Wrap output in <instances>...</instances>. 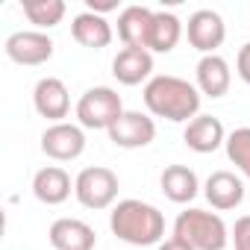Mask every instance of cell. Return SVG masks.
I'll return each mask as SVG.
<instances>
[{
    "instance_id": "obj_17",
    "label": "cell",
    "mask_w": 250,
    "mask_h": 250,
    "mask_svg": "<svg viewBox=\"0 0 250 250\" xmlns=\"http://www.w3.org/2000/svg\"><path fill=\"white\" fill-rule=\"evenodd\" d=\"M150 24H153V9H147V6H127L118 15V39L124 42V47L147 50Z\"/></svg>"
},
{
    "instance_id": "obj_12",
    "label": "cell",
    "mask_w": 250,
    "mask_h": 250,
    "mask_svg": "<svg viewBox=\"0 0 250 250\" xmlns=\"http://www.w3.org/2000/svg\"><path fill=\"white\" fill-rule=\"evenodd\" d=\"M203 194H206L212 209L229 212V209H238L244 203V183L232 171H212L206 186H203Z\"/></svg>"
},
{
    "instance_id": "obj_24",
    "label": "cell",
    "mask_w": 250,
    "mask_h": 250,
    "mask_svg": "<svg viewBox=\"0 0 250 250\" xmlns=\"http://www.w3.org/2000/svg\"><path fill=\"white\" fill-rule=\"evenodd\" d=\"M235 71H238L241 83H247V85H250V42L238 50V56H235Z\"/></svg>"
},
{
    "instance_id": "obj_23",
    "label": "cell",
    "mask_w": 250,
    "mask_h": 250,
    "mask_svg": "<svg viewBox=\"0 0 250 250\" xmlns=\"http://www.w3.org/2000/svg\"><path fill=\"white\" fill-rule=\"evenodd\" d=\"M229 241L235 250H250V215H241L229 229Z\"/></svg>"
},
{
    "instance_id": "obj_16",
    "label": "cell",
    "mask_w": 250,
    "mask_h": 250,
    "mask_svg": "<svg viewBox=\"0 0 250 250\" xmlns=\"http://www.w3.org/2000/svg\"><path fill=\"white\" fill-rule=\"evenodd\" d=\"M71 188H74V183H71L68 171L59 168V165H47V168L36 171V177H33V194H36V200L44 203V206H59V203H65V200L71 197Z\"/></svg>"
},
{
    "instance_id": "obj_15",
    "label": "cell",
    "mask_w": 250,
    "mask_h": 250,
    "mask_svg": "<svg viewBox=\"0 0 250 250\" xmlns=\"http://www.w3.org/2000/svg\"><path fill=\"white\" fill-rule=\"evenodd\" d=\"M194 77H197V91L206 94V97H224L229 91V83H232V71H229V62L218 53L212 56H203L194 68Z\"/></svg>"
},
{
    "instance_id": "obj_25",
    "label": "cell",
    "mask_w": 250,
    "mask_h": 250,
    "mask_svg": "<svg viewBox=\"0 0 250 250\" xmlns=\"http://www.w3.org/2000/svg\"><path fill=\"white\" fill-rule=\"evenodd\" d=\"M85 9L94 12V15H106V12H115L118 3L115 0H85Z\"/></svg>"
},
{
    "instance_id": "obj_14",
    "label": "cell",
    "mask_w": 250,
    "mask_h": 250,
    "mask_svg": "<svg viewBox=\"0 0 250 250\" xmlns=\"http://www.w3.org/2000/svg\"><path fill=\"white\" fill-rule=\"evenodd\" d=\"M47 238H50V244L56 250H94V244H97L94 229L80 218L53 221L50 229H47Z\"/></svg>"
},
{
    "instance_id": "obj_13",
    "label": "cell",
    "mask_w": 250,
    "mask_h": 250,
    "mask_svg": "<svg viewBox=\"0 0 250 250\" xmlns=\"http://www.w3.org/2000/svg\"><path fill=\"white\" fill-rule=\"evenodd\" d=\"M112 74L121 85H139V83H150L153 77V53L142 50V47H124L118 50V56L112 59Z\"/></svg>"
},
{
    "instance_id": "obj_9",
    "label": "cell",
    "mask_w": 250,
    "mask_h": 250,
    "mask_svg": "<svg viewBox=\"0 0 250 250\" xmlns=\"http://www.w3.org/2000/svg\"><path fill=\"white\" fill-rule=\"evenodd\" d=\"M186 36L194 50H200L203 56H212L227 39V24L215 9H197L186 24Z\"/></svg>"
},
{
    "instance_id": "obj_3",
    "label": "cell",
    "mask_w": 250,
    "mask_h": 250,
    "mask_svg": "<svg viewBox=\"0 0 250 250\" xmlns=\"http://www.w3.org/2000/svg\"><path fill=\"white\" fill-rule=\"evenodd\" d=\"M174 238L186 241L194 250H224L229 244V227L218 212L186 209L174 221Z\"/></svg>"
},
{
    "instance_id": "obj_22",
    "label": "cell",
    "mask_w": 250,
    "mask_h": 250,
    "mask_svg": "<svg viewBox=\"0 0 250 250\" xmlns=\"http://www.w3.org/2000/svg\"><path fill=\"white\" fill-rule=\"evenodd\" d=\"M227 159L250 180V127H238L227 136Z\"/></svg>"
},
{
    "instance_id": "obj_8",
    "label": "cell",
    "mask_w": 250,
    "mask_h": 250,
    "mask_svg": "<svg viewBox=\"0 0 250 250\" xmlns=\"http://www.w3.org/2000/svg\"><path fill=\"white\" fill-rule=\"evenodd\" d=\"M156 139V124L145 112H124L112 127H109V142L124 150H139L147 147Z\"/></svg>"
},
{
    "instance_id": "obj_26",
    "label": "cell",
    "mask_w": 250,
    "mask_h": 250,
    "mask_svg": "<svg viewBox=\"0 0 250 250\" xmlns=\"http://www.w3.org/2000/svg\"><path fill=\"white\" fill-rule=\"evenodd\" d=\"M156 250H194V247H188V244L180 241V238H168V241H162Z\"/></svg>"
},
{
    "instance_id": "obj_11",
    "label": "cell",
    "mask_w": 250,
    "mask_h": 250,
    "mask_svg": "<svg viewBox=\"0 0 250 250\" xmlns=\"http://www.w3.org/2000/svg\"><path fill=\"white\" fill-rule=\"evenodd\" d=\"M183 142L194 153H215L221 145H227V130H224L221 118H215V115H197L194 121L186 124Z\"/></svg>"
},
{
    "instance_id": "obj_4",
    "label": "cell",
    "mask_w": 250,
    "mask_h": 250,
    "mask_svg": "<svg viewBox=\"0 0 250 250\" xmlns=\"http://www.w3.org/2000/svg\"><path fill=\"white\" fill-rule=\"evenodd\" d=\"M77 124L83 130H106L127 112L121 103V94L109 85H94L77 100Z\"/></svg>"
},
{
    "instance_id": "obj_5",
    "label": "cell",
    "mask_w": 250,
    "mask_h": 250,
    "mask_svg": "<svg viewBox=\"0 0 250 250\" xmlns=\"http://www.w3.org/2000/svg\"><path fill=\"white\" fill-rule=\"evenodd\" d=\"M74 194H77L80 206H85V209H94V212L109 209L118 200V174L103 165L83 168L74 180Z\"/></svg>"
},
{
    "instance_id": "obj_1",
    "label": "cell",
    "mask_w": 250,
    "mask_h": 250,
    "mask_svg": "<svg viewBox=\"0 0 250 250\" xmlns=\"http://www.w3.org/2000/svg\"><path fill=\"white\" fill-rule=\"evenodd\" d=\"M145 106L153 118L188 124L200 115V91L183 77L159 74L145 85Z\"/></svg>"
},
{
    "instance_id": "obj_10",
    "label": "cell",
    "mask_w": 250,
    "mask_h": 250,
    "mask_svg": "<svg viewBox=\"0 0 250 250\" xmlns=\"http://www.w3.org/2000/svg\"><path fill=\"white\" fill-rule=\"evenodd\" d=\"M33 106L42 118H47L53 124H62V118H68V112H71L68 85L59 77H42L33 88Z\"/></svg>"
},
{
    "instance_id": "obj_20",
    "label": "cell",
    "mask_w": 250,
    "mask_h": 250,
    "mask_svg": "<svg viewBox=\"0 0 250 250\" xmlns=\"http://www.w3.org/2000/svg\"><path fill=\"white\" fill-rule=\"evenodd\" d=\"M183 39V21L174 12H153V24H150V42L147 50L150 53H171Z\"/></svg>"
},
{
    "instance_id": "obj_19",
    "label": "cell",
    "mask_w": 250,
    "mask_h": 250,
    "mask_svg": "<svg viewBox=\"0 0 250 250\" xmlns=\"http://www.w3.org/2000/svg\"><path fill=\"white\" fill-rule=\"evenodd\" d=\"M159 186L171 203H191L200 191V180L188 165H168L159 177Z\"/></svg>"
},
{
    "instance_id": "obj_6",
    "label": "cell",
    "mask_w": 250,
    "mask_h": 250,
    "mask_svg": "<svg viewBox=\"0 0 250 250\" xmlns=\"http://www.w3.org/2000/svg\"><path fill=\"white\" fill-rule=\"evenodd\" d=\"M85 150V133L80 124H50L42 133V153L53 162H74Z\"/></svg>"
},
{
    "instance_id": "obj_21",
    "label": "cell",
    "mask_w": 250,
    "mask_h": 250,
    "mask_svg": "<svg viewBox=\"0 0 250 250\" xmlns=\"http://www.w3.org/2000/svg\"><path fill=\"white\" fill-rule=\"evenodd\" d=\"M24 15L30 24H36V30H53L56 24H62L68 6H65V0H24L21 3Z\"/></svg>"
},
{
    "instance_id": "obj_2",
    "label": "cell",
    "mask_w": 250,
    "mask_h": 250,
    "mask_svg": "<svg viewBox=\"0 0 250 250\" xmlns=\"http://www.w3.org/2000/svg\"><path fill=\"white\" fill-rule=\"evenodd\" d=\"M109 229L127 244L136 247H150L159 244L165 235V215L145 200H118L109 212Z\"/></svg>"
},
{
    "instance_id": "obj_18",
    "label": "cell",
    "mask_w": 250,
    "mask_h": 250,
    "mask_svg": "<svg viewBox=\"0 0 250 250\" xmlns=\"http://www.w3.org/2000/svg\"><path fill=\"white\" fill-rule=\"evenodd\" d=\"M71 36H74V42L77 44H83V47H91V50H103V47H109L112 44V24L103 18V15H94V12H80V15H74V21H71Z\"/></svg>"
},
{
    "instance_id": "obj_7",
    "label": "cell",
    "mask_w": 250,
    "mask_h": 250,
    "mask_svg": "<svg viewBox=\"0 0 250 250\" xmlns=\"http://www.w3.org/2000/svg\"><path fill=\"white\" fill-rule=\"evenodd\" d=\"M3 50L15 65L36 68V65H44L53 56V39L47 33H39V30H18L6 39Z\"/></svg>"
}]
</instances>
